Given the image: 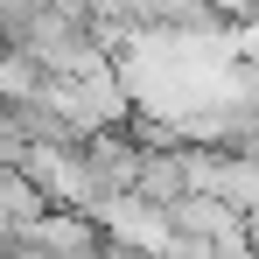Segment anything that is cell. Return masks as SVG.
<instances>
[{"label":"cell","instance_id":"1","mask_svg":"<svg viewBox=\"0 0 259 259\" xmlns=\"http://www.w3.org/2000/svg\"><path fill=\"white\" fill-rule=\"evenodd\" d=\"M91 217H98V231H105V252H119V259H182L175 210L154 203V196H140V189L105 196Z\"/></svg>","mask_w":259,"mask_h":259},{"label":"cell","instance_id":"2","mask_svg":"<svg viewBox=\"0 0 259 259\" xmlns=\"http://www.w3.org/2000/svg\"><path fill=\"white\" fill-rule=\"evenodd\" d=\"M28 245H42L49 259H98L105 252V231H98V217H84V210H49Z\"/></svg>","mask_w":259,"mask_h":259},{"label":"cell","instance_id":"3","mask_svg":"<svg viewBox=\"0 0 259 259\" xmlns=\"http://www.w3.org/2000/svg\"><path fill=\"white\" fill-rule=\"evenodd\" d=\"M0 203H7V245H28L35 224L56 210L42 189H35V175H28V168H0Z\"/></svg>","mask_w":259,"mask_h":259}]
</instances>
